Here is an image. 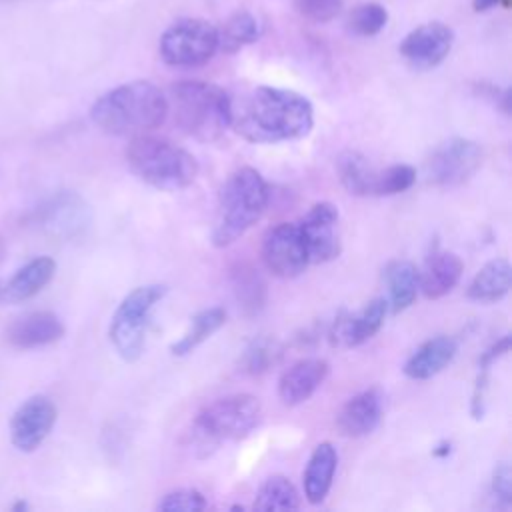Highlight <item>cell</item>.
I'll return each instance as SVG.
<instances>
[{
    "mask_svg": "<svg viewBox=\"0 0 512 512\" xmlns=\"http://www.w3.org/2000/svg\"><path fill=\"white\" fill-rule=\"evenodd\" d=\"M314 108L294 90L254 86L230 94V128L248 142L276 144L310 134Z\"/></svg>",
    "mask_w": 512,
    "mask_h": 512,
    "instance_id": "obj_1",
    "label": "cell"
},
{
    "mask_svg": "<svg viewBox=\"0 0 512 512\" xmlns=\"http://www.w3.org/2000/svg\"><path fill=\"white\" fill-rule=\"evenodd\" d=\"M168 112V98L156 84L134 80L102 94L92 104L90 118L110 136H140L158 128Z\"/></svg>",
    "mask_w": 512,
    "mask_h": 512,
    "instance_id": "obj_2",
    "label": "cell"
},
{
    "mask_svg": "<svg viewBox=\"0 0 512 512\" xmlns=\"http://www.w3.org/2000/svg\"><path fill=\"white\" fill-rule=\"evenodd\" d=\"M268 202L270 190L258 170L242 166L232 172L220 188L212 244L216 248H224L236 242L262 218Z\"/></svg>",
    "mask_w": 512,
    "mask_h": 512,
    "instance_id": "obj_3",
    "label": "cell"
},
{
    "mask_svg": "<svg viewBox=\"0 0 512 512\" xmlns=\"http://www.w3.org/2000/svg\"><path fill=\"white\" fill-rule=\"evenodd\" d=\"M168 106L182 132L214 142L230 128V94L210 82L184 80L170 88Z\"/></svg>",
    "mask_w": 512,
    "mask_h": 512,
    "instance_id": "obj_4",
    "label": "cell"
},
{
    "mask_svg": "<svg viewBox=\"0 0 512 512\" xmlns=\"http://www.w3.org/2000/svg\"><path fill=\"white\" fill-rule=\"evenodd\" d=\"M126 162L142 182L164 192L182 190L198 176V162L186 148L146 134L130 140Z\"/></svg>",
    "mask_w": 512,
    "mask_h": 512,
    "instance_id": "obj_5",
    "label": "cell"
},
{
    "mask_svg": "<svg viewBox=\"0 0 512 512\" xmlns=\"http://www.w3.org/2000/svg\"><path fill=\"white\" fill-rule=\"evenodd\" d=\"M262 420V404L252 394H230L204 406L192 420L190 444L206 456L222 442L246 438Z\"/></svg>",
    "mask_w": 512,
    "mask_h": 512,
    "instance_id": "obj_6",
    "label": "cell"
},
{
    "mask_svg": "<svg viewBox=\"0 0 512 512\" xmlns=\"http://www.w3.org/2000/svg\"><path fill=\"white\" fill-rule=\"evenodd\" d=\"M164 284H146L128 292L112 314L108 336L126 362H136L146 346V334L152 318V310L166 296Z\"/></svg>",
    "mask_w": 512,
    "mask_h": 512,
    "instance_id": "obj_7",
    "label": "cell"
},
{
    "mask_svg": "<svg viewBox=\"0 0 512 512\" xmlns=\"http://www.w3.org/2000/svg\"><path fill=\"white\" fill-rule=\"evenodd\" d=\"M158 48L170 66H202L218 50V28L202 18H182L164 30Z\"/></svg>",
    "mask_w": 512,
    "mask_h": 512,
    "instance_id": "obj_8",
    "label": "cell"
},
{
    "mask_svg": "<svg viewBox=\"0 0 512 512\" xmlns=\"http://www.w3.org/2000/svg\"><path fill=\"white\" fill-rule=\"evenodd\" d=\"M482 164V148L468 138H450L440 144L426 162L428 182L434 186H458L474 176Z\"/></svg>",
    "mask_w": 512,
    "mask_h": 512,
    "instance_id": "obj_9",
    "label": "cell"
},
{
    "mask_svg": "<svg viewBox=\"0 0 512 512\" xmlns=\"http://www.w3.org/2000/svg\"><path fill=\"white\" fill-rule=\"evenodd\" d=\"M260 254L266 270L278 278H296L310 264L302 232L294 222H280L268 228Z\"/></svg>",
    "mask_w": 512,
    "mask_h": 512,
    "instance_id": "obj_10",
    "label": "cell"
},
{
    "mask_svg": "<svg viewBox=\"0 0 512 512\" xmlns=\"http://www.w3.org/2000/svg\"><path fill=\"white\" fill-rule=\"evenodd\" d=\"M34 224L58 238H78L90 224V206L76 192L62 190L34 212Z\"/></svg>",
    "mask_w": 512,
    "mask_h": 512,
    "instance_id": "obj_11",
    "label": "cell"
},
{
    "mask_svg": "<svg viewBox=\"0 0 512 512\" xmlns=\"http://www.w3.org/2000/svg\"><path fill=\"white\" fill-rule=\"evenodd\" d=\"M58 410L48 396L36 394L24 400L10 418V440L20 452H34L56 424Z\"/></svg>",
    "mask_w": 512,
    "mask_h": 512,
    "instance_id": "obj_12",
    "label": "cell"
},
{
    "mask_svg": "<svg viewBox=\"0 0 512 512\" xmlns=\"http://www.w3.org/2000/svg\"><path fill=\"white\" fill-rule=\"evenodd\" d=\"M308 260L314 264L330 262L340 254L338 210L330 202H316L298 222Z\"/></svg>",
    "mask_w": 512,
    "mask_h": 512,
    "instance_id": "obj_13",
    "label": "cell"
},
{
    "mask_svg": "<svg viewBox=\"0 0 512 512\" xmlns=\"http://www.w3.org/2000/svg\"><path fill=\"white\" fill-rule=\"evenodd\" d=\"M454 32L442 22H428L414 28L400 44L402 58L418 68L428 70L438 66L452 50Z\"/></svg>",
    "mask_w": 512,
    "mask_h": 512,
    "instance_id": "obj_14",
    "label": "cell"
},
{
    "mask_svg": "<svg viewBox=\"0 0 512 512\" xmlns=\"http://www.w3.org/2000/svg\"><path fill=\"white\" fill-rule=\"evenodd\" d=\"M388 304L384 298H372L358 314H342L328 330V338L334 346L352 348L370 340L384 324Z\"/></svg>",
    "mask_w": 512,
    "mask_h": 512,
    "instance_id": "obj_15",
    "label": "cell"
},
{
    "mask_svg": "<svg viewBox=\"0 0 512 512\" xmlns=\"http://www.w3.org/2000/svg\"><path fill=\"white\" fill-rule=\"evenodd\" d=\"M330 364L322 358H302L280 374L278 398L286 406L304 404L326 380Z\"/></svg>",
    "mask_w": 512,
    "mask_h": 512,
    "instance_id": "obj_16",
    "label": "cell"
},
{
    "mask_svg": "<svg viewBox=\"0 0 512 512\" xmlns=\"http://www.w3.org/2000/svg\"><path fill=\"white\" fill-rule=\"evenodd\" d=\"M382 400V392L376 386L354 394L336 416L340 434L348 438H362L374 432L382 420Z\"/></svg>",
    "mask_w": 512,
    "mask_h": 512,
    "instance_id": "obj_17",
    "label": "cell"
},
{
    "mask_svg": "<svg viewBox=\"0 0 512 512\" xmlns=\"http://www.w3.org/2000/svg\"><path fill=\"white\" fill-rule=\"evenodd\" d=\"M464 272V262L458 254L434 248L426 260L422 270H418V286L428 300H438L446 296L458 282Z\"/></svg>",
    "mask_w": 512,
    "mask_h": 512,
    "instance_id": "obj_18",
    "label": "cell"
},
{
    "mask_svg": "<svg viewBox=\"0 0 512 512\" xmlns=\"http://www.w3.org/2000/svg\"><path fill=\"white\" fill-rule=\"evenodd\" d=\"M66 328L62 320L54 312L38 310L30 312L22 318H18L6 332V340L14 348L30 350V348H40L58 342L64 336Z\"/></svg>",
    "mask_w": 512,
    "mask_h": 512,
    "instance_id": "obj_19",
    "label": "cell"
},
{
    "mask_svg": "<svg viewBox=\"0 0 512 512\" xmlns=\"http://www.w3.org/2000/svg\"><path fill=\"white\" fill-rule=\"evenodd\" d=\"M458 342L452 336H434L422 342L406 360L404 374L412 380H428L440 374L456 356Z\"/></svg>",
    "mask_w": 512,
    "mask_h": 512,
    "instance_id": "obj_20",
    "label": "cell"
},
{
    "mask_svg": "<svg viewBox=\"0 0 512 512\" xmlns=\"http://www.w3.org/2000/svg\"><path fill=\"white\" fill-rule=\"evenodd\" d=\"M56 274V262L50 256H38L26 262L0 290L2 300L6 302H24L34 298L40 290H44Z\"/></svg>",
    "mask_w": 512,
    "mask_h": 512,
    "instance_id": "obj_21",
    "label": "cell"
},
{
    "mask_svg": "<svg viewBox=\"0 0 512 512\" xmlns=\"http://www.w3.org/2000/svg\"><path fill=\"white\" fill-rule=\"evenodd\" d=\"M338 466V452L330 442H320L306 464L304 470V496L310 504H320L330 488Z\"/></svg>",
    "mask_w": 512,
    "mask_h": 512,
    "instance_id": "obj_22",
    "label": "cell"
},
{
    "mask_svg": "<svg viewBox=\"0 0 512 512\" xmlns=\"http://www.w3.org/2000/svg\"><path fill=\"white\" fill-rule=\"evenodd\" d=\"M512 268L506 258H494L486 262L468 284V298L474 302L490 304L502 300L510 292Z\"/></svg>",
    "mask_w": 512,
    "mask_h": 512,
    "instance_id": "obj_23",
    "label": "cell"
},
{
    "mask_svg": "<svg viewBox=\"0 0 512 512\" xmlns=\"http://www.w3.org/2000/svg\"><path fill=\"white\" fill-rule=\"evenodd\" d=\"M384 280L388 288V308L392 314L410 308L418 296V268L408 260H392L384 270Z\"/></svg>",
    "mask_w": 512,
    "mask_h": 512,
    "instance_id": "obj_24",
    "label": "cell"
},
{
    "mask_svg": "<svg viewBox=\"0 0 512 512\" xmlns=\"http://www.w3.org/2000/svg\"><path fill=\"white\" fill-rule=\"evenodd\" d=\"M230 284L244 314H258L266 306L268 290L262 274L248 262H238L230 270Z\"/></svg>",
    "mask_w": 512,
    "mask_h": 512,
    "instance_id": "obj_25",
    "label": "cell"
},
{
    "mask_svg": "<svg viewBox=\"0 0 512 512\" xmlns=\"http://www.w3.org/2000/svg\"><path fill=\"white\" fill-rule=\"evenodd\" d=\"M336 170L342 186L354 196H374L378 170L368 158L356 150H346L336 160Z\"/></svg>",
    "mask_w": 512,
    "mask_h": 512,
    "instance_id": "obj_26",
    "label": "cell"
},
{
    "mask_svg": "<svg viewBox=\"0 0 512 512\" xmlns=\"http://www.w3.org/2000/svg\"><path fill=\"white\" fill-rule=\"evenodd\" d=\"M226 322V310L220 308V306H214V308H206V310H200L198 314L192 316L186 332L176 340L172 342L170 346V352L174 356H186L190 354L194 348H198L204 340H208L216 330H220Z\"/></svg>",
    "mask_w": 512,
    "mask_h": 512,
    "instance_id": "obj_27",
    "label": "cell"
},
{
    "mask_svg": "<svg viewBox=\"0 0 512 512\" xmlns=\"http://www.w3.org/2000/svg\"><path fill=\"white\" fill-rule=\"evenodd\" d=\"M254 510L260 512H286V510H298L300 508V496L296 486L280 474H274L262 482V486L256 492Z\"/></svg>",
    "mask_w": 512,
    "mask_h": 512,
    "instance_id": "obj_28",
    "label": "cell"
},
{
    "mask_svg": "<svg viewBox=\"0 0 512 512\" xmlns=\"http://www.w3.org/2000/svg\"><path fill=\"white\" fill-rule=\"evenodd\" d=\"M508 350H510V336L504 334L496 342H492L478 358V374H476L474 388H472V398H470V416L474 420H482L484 414H486V394H488V384H490V368Z\"/></svg>",
    "mask_w": 512,
    "mask_h": 512,
    "instance_id": "obj_29",
    "label": "cell"
},
{
    "mask_svg": "<svg viewBox=\"0 0 512 512\" xmlns=\"http://www.w3.org/2000/svg\"><path fill=\"white\" fill-rule=\"evenodd\" d=\"M262 34V26L250 12L232 14L224 26L218 30V50L222 52H238L240 48L256 42Z\"/></svg>",
    "mask_w": 512,
    "mask_h": 512,
    "instance_id": "obj_30",
    "label": "cell"
},
{
    "mask_svg": "<svg viewBox=\"0 0 512 512\" xmlns=\"http://www.w3.org/2000/svg\"><path fill=\"white\" fill-rule=\"evenodd\" d=\"M284 354V346L280 340L272 336L254 338L240 356V370L250 376H262L272 370Z\"/></svg>",
    "mask_w": 512,
    "mask_h": 512,
    "instance_id": "obj_31",
    "label": "cell"
},
{
    "mask_svg": "<svg viewBox=\"0 0 512 512\" xmlns=\"http://www.w3.org/2000/svg\"><path fill=\"white\" fill-rule=\"evenodd\" d=\"M416 182V170L410 164H392L376 174L374 196H394L406 192Z\"/></svg>",
    "mask_w": 512,
    "mask_h": 512,
    "instance_id": "obj_32",
    "label": "cell"
},
{
    "mask_svg": "<svg viewBox=\"0 0 512 512\" xmlns=\"http://www.w3.org/2000/svg\"><path fill=\"white\" fill-rule=\"evenodd\" d=\"M388 22V12L378 2H366L352 10L348 24L358 36H376Z\"/></svg>",
    "mask_w": 512,
    "mask_h": 512,
    "instance_id": "obj_33",
    "label": "cell"
},
{
    "mask_svg": "<svg viewBox=\"0 0 512 512\" xmlns=\"http://www.w3.org/2000/svg\"><path fill=\"white\" fill-rule=\"evenodd\" d=\"M156 508L162 512H198L206 508V498L196 488H178L166 492Z\"/></svg>",
    "mask_w": 512,
    "mask_h": 512,
    "instance_id": "obj_34",
    "label": "cell"
},
{
    "mask_svg": "<svg viewBox=\"0 0 512 512\" xmlns=\"http://www.w3.org/2000/svg\"><path fill=\"white\" fill-rule=\"evenodd\" d=\"M344 0H294L298 12L312 22H330L338 16Z\"/></svg>",
    "mask_w": 512,
    "mask_h": 512,
    "instance_id": "obj_35",
    "label": "cell"
},
{
    "mask_svg": "<svg viewBox=\"0 0 512 512\" xmlns=\"http://www.w3.org/2000/svg\"><path fill=\"white\" fill-rule=\"evenodd\" d=\"M490 494L504 508H508L512 504V472H510L508 462H500L494 468L492 480H490Z\"/></svg>",
    "mask_w": 512,
    "mask_h": 512,
    "instance_id": "obj_36",
    "label": "cell"
},
{
    "mask_svg": "<svg viewBox=\"0 0 512 512\" xmlns=\"http://www.w3.org/2000/svg\"><path fill=\"white\" fill-rule=\"evenodd\" d=\"M500 0H474V10L476 12H484V10H488V8H492V6H496Z\"/></svg>",
    "mask_w": 512,
    "mask_h": 512,
    "instance_id": "obj_37",
    "label": "cell"
},
{
    "mask_svg": "<svg viewBox=\"0 0 512 512\" xmlns=\"http://www.w3.org/2000/svg\"><path fill=\"white\" fill-rule=\"evenodd\" d=\"M450 448H452L450 442H442V444H438V446L432 450V454L438 456V458H444V456L450 454Z\"/></svg>",
    "mask_w": 512,
    "mask_h": 512,
    "instance_id": "obj_38",
    "label": "cell"
},
{
    "mask_svg": "<svg viewBox=\"0 0 512 512\" xmlns=\"http://www.w3.org/2000/svg\"><path fill=\"white\" fill-rule=\"evenodd\" d=\"M12 510H14V512H22V510H28V502H24V500H18V502L12 506Z\"/></svg>",
    "mask_w": 512,
    "mask_h": 512,
    "instance_id": "obj_39",
    "label": "cell"
}]
</instances>
